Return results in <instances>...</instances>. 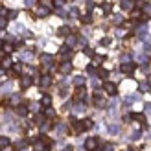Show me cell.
<instances>
[{"label": "cell", "mask_w": 151, "mask_h": 151, "mask_svg": "<svg viewBox=\"0 0 151 151\" xmlns=\"http://www.w3.org/2000/svg\"><path fill=\"white\" fill-rule=\"evenodd\" d=\"M33 15L35 17H39V19H42V17H48L50 15V7L48 6H35V9H33Z\"/></svg>", "instance_id": "6da1fadb"}, {"label": "cell", "mask_w": 151, "mask_h": 151, "mask_svg": "<svg viewBox=\"0 0 151 151\" xmlns=\"http://www.w3.org/2000/svg\"><path fill=\"white\" fill-rule=\"evenodd\" d=\"M103 90L107 94H111V96H116V92H118V88H116V85L112 81H105L103 83Z\"/></svg>", "instance_id": "7a4b0ae2"}, {"label": "cell", "mask_w": 151, "mask_h": 151, "mask_svg": "<svg viewBox=\"0 0 151 151\" xmlns=\"http://www.w3.org/2000/svg\"><path fill=\"white\" fill-rule=\"evenodd\" d=\"M72 68H74V65L70 63V61H63L61 65H59V72H61V74H70L72 72Z\"/></svg>", "instance_id": "3957f363"}, {"label": "cell", "mask_w": 151, "mask_h": 151, "mask_svg": "<svg viewBox=\"0 0 151 151\" xmlns=\"http://www.w3.org/2000/svg\"><path fill=\"white\" fill-rule=\"evenodd\" d=\"M39 59H41V65H44L46 68L54 65V57H52L50 54H41V57H39Z\"/></svg>", "instance_id": "277c9868"}, {"label": "cell", "mask_w": 151, "mask_h": 151, "mask_svg": "<svg viewBox=\"0 0 151 151\" xmlns=\"http://www.w3.org/2000/svg\"><path fill=\"white\" fill-rule=\"evenodd\" d=\"M85 94H87V88L85 87H78V88H76V94H74V100L76 101L85 100Z\"/></svg>", "instance_id": "5b68a950"}, {"label": "cell", "mask_w": 151, "mask_h": 151, "mask_svg": "<svg viewBox=\"0 0 151 151\" xmlns=\"http://www.w3.org/2000/svg\"><path fill=\"white\" fill-rule=\"evenodd\" d=\"M96 147H98V138L92 137V138H87V140H85V149H87V151H94Z\"/></svg>", "instance_id": "8992f818"}, {"label": "cell", "mask_w": 151, "mask_h": 151, "mask_svg": "<svg viewBox=\"0 0 151 151\" xmlns=\"http://www.w3.org/2000/svg\"><path fill=\"white\" fill-rule=\"evenodd\" d=\"M94 105H96L98 109H103L105 105H107V103H105V100L101 98V94H100V92H96V94H94Z\"/></svg>", "instance_id": "52a82bcc"}, {"label": "cell", "mask_w": 151, "mask_h": 151, "mask_svg": "<svg viewBox=\"0 0 151 151\" xmlns=\"http://www.w3.org/2000/svg\"><path fill=\"white\" fill-rule=\"evenodd\" d=\"M134 68H137V66H134L133 63H124L122 66H120V70H122L124 74H127V76L133 74V72H134Z\"/></svg>", "instance_id": "ba28073f"}, {"label": "cell", "mask_w": 151, "mask_h": 151, "mask_svg": "<svg viewBox=\"0 0 151 151\" xmlns=\"http://www.w3.org/2000/svg\"><path fill=\"white\" fill-rule=\"evenodd\" d=\"M39 85H41V88H48L50 85H52V76H42V78L39 79Z\"/></svg>", "instance_id": "9c48e42d"}, {"label": "cell", "mask_w": 151, "mask_h": 151, "mask_svg": "<svg viewBox=\"0 0 151 151\" xmlns=\"http://www.w3.org/2000/svg\"><path fill=\"white\" fill-rule=\"evenodd\" d=\"M32 85H33V78H32V76H24V78L20 79V87L22 88H29Z\"/></svg>", "instance_id": "30bf717a"}, {"label": "cell", "mask_w": 151, "mask_h": 151, "mask_svg": "<svg viewBox=\"0 0 151 151\" xmlns=\"http://www.w3.org/2000/svg\"><path fill=\"white\" fill-rule=\"evenodd\" d=\"M0 65H2V68H4V70H7V68H11V66H13V61H11V57L7 55V57H2Z\"/></svg>", "instance_id": "8fae6325"}, {"label": "cell", "mask_w": 151, "mask_h": 151, "mask_svg": "<svg viewBox=\"0 0 151 151\" xmlns=\"http://www.w3.org/2000/svg\"><path fill=\"white\" fill-rule=\"evenodd\" d=\"M57 35H61V37H68V35H72V29L68 28V26H61L57 29Z\"/></svg>", "instance_id": "7c38bea8"}, {"label": "cell", "mask_w": 151, "mask_h": 151, "mask_svg": "<svg viewBox=\"0 0 151 151\" xmlns=\"http://www.w3.org/2000/svg\"><path fill=\"white\" fill-rule=\"evenodd\" d=\"M41 103H42V107H44V109L52 107V96H50V94H44V96H42V100H41Z\"/></svg>", "instance_id": "4fadbf2b"}, {"label": "cell", "mask_w": 151, "mask_h": 151, "mask_svg": "<svg viewBox=\"0 0 151 151\" xmlns=\"http://www.w3.org/2000/svg\"><path fill=\"white\" fill-rule=\"evenodd\" d=\"M81 125H83V131H88V129H92L94 122L90 118H85V120H81Z\"/></svg>", "instance_id": "5bb4252c"}, {"label": "cell", "mask_w": 151, "mask_h": 151, "mask_svg": "<svg viewBox=\"0 0 151 151\" xmlns=\"http://www.w3.org/2000/svg\"><path fill=\"white\" fill-rule=\"evenodd\" d=\"M120 6H122L124 11H131V9H133V2H131V0H122V2H120Z\"/></svg>", "instance_id": "9a60e30c"}, {"label": "cell", "mask_w": 151, "mask_h": 151, "mask_svg": "<svg viewBox=\"0 0 151 151\" xmlns=\"http://www.w3.org/2000/svg\"><path fill=\"white\" fill-rule=\"evenodd\" d=\"M131 118H133V120H137V122H140V124H144V127H147L144 114H138V112H134V114H131Z\"/></svg>", "instance_id": "2e32d148"}, {"label": "cell", "mask_w": 151, "mask_h": 151, "mask_svg": "<svg viewBox=\"0 0 151 151\" xmlns=\"http://www.w3.org/2000/svg\"><path fill=\"white\" fill-rule=\"evenodd\" d=\"M101 11H103L105 15H109V13L112 11V4H111V2H103V4H101Z\"/></svg>", "instance_id": "e0dca14e"}, {"label": "cell", "mask_w": 151, "mask_h": 151, "mask_svg": "<svg viewBox=\"0 0 151 151\" xmlns=\"http://www.w3.org/2000/svg\"><path fill=\"white\" fill-rule=\"evenodd\" d=\"M17 114H20V116H26L28 114V109H26V105H17Z\"/></svg>", "instance_id": "ac0fdd59"}, {"label": "cell", "mask_w": 151, "mask_h": 151, "mask_svg": "<svg viewBox=\"0 0 151 151\" xmlns=\"http://www.w3.org/2000/svg\"><path fill=\"white\" fill-rule=\"evenodd\" d=\"M83 83H85V78H83V76H76L74 78V85L76 87H83Z\"/></svg>", "instance_id": "d6986e66"}, {"label": "cell", "mask_w": 151, "mask_h": 151, "mask_svg": "<svg viewBox=\"0 0 151 151\" xmlns=\"http://www.w3.org/2000/svg\"><path fill=\"white\" fill-rule=\"evenodd\" d=\"M44 149H46V146H44L41 140H37L35 144H33V151H44Z\"/></svg>", "instance_id": "ffe728a7"}, {"label": "cell", "mask_w": 151, "mask_h": 151, "mask_svg": "<svg viewBox=\"0 0 151 151\" xmlns=\"http://www.w3.org/2000/svg\"><path fill=\"white\" fill-rule=\"evenodd\" d=\"M11 142H9V138L7 137H0V149H4V147H7Z\"/></svg>", "instance_id": "44dd1931"}, {"label": "cell", "mask_w": 151, "mask_h": 151, "mask_svg": "<svg viewBox=\"0 0 151 151\" xmlns=\"http://www.w3.org/2000/svg\"><path fill=\"white\" fill-rule=\"evenodd\" d=\"M22 70H24V66H22L20 63H17V65H13V74L17 76V74H20Z\"/></svg>", "instance_id": "7402d4cb"}, {"label": "cell", "mask_w": 151, "mask_h": 151, "mask_svg": "<svg viewBox=\"0 0 151 151\" xmlns=\"http://www.w3.org/2000/svg\"><path fill=\"white\" fill-rule=\"evenodd\" d=\"M74 44H76V37L74 35H68V37H66V46H74Z\"/></svg>", "instance_id": "603a6c76"}, {"label": "cell", "mask_w": 151, "mask_h": 151, "mask_svg": "<svg viewBox=\"0 0 151 151\" xmlns=\"http://www.w3.org/2000/svg\"><path fill=\"white\" fill-rule=\"evenodd\" d=\"M2 50L6 52V54H9V52H13V44H11V42H4V46H2Z\"/></svg>", "instance_id": "cb8c5ba5"}, {"label": "cell", "mask_w": 151, "mask_h": 151, "mask_svg": "<svg viewBox=\"0 0 151 151\" xmlns=\"http://www.w3.org/2000/svg\"><path fill=\"white\" fill-rule=\"evenodd\" d=\"M137 35H138V37H140V39H144V37H146V35H147V29H146V28H144V26H142V28H140V29H138V32H137Z\"/></svg>", "instance_id": "d4e9b609"}, {"label": "cell", "mask_w": 151, "mask_h": 151, "mask_svg": "<svg viewBox=\"0 0 151 151\" xmlns=\"http://www.w3.org/2000/svg\"><path fill=\"white\" fill-rule=\"evenodd\" d=\"M6 28H7V19L0 17V29H6Z\"/></svg>", "instance_id": "484cf974"}, {"label": "cell", "mask_w": 151, "mask_h": 151, "mask_svg": "<svg viewBox=\"0 0 151 151\" xmlns=\"http://www.w3.org/2000/svg\"><path fill=\"white\" fill-rule=\"evenodd\" d=\"M98 76H100V78H103V79H105V78H107V76H109V72L105 70V68H100V70H98Z\"/></svg>", "instance_id": "4316f807"}, {"label": "cell", "mask_w": 151, "mask_h": 151, "mask_svg": "<svg viewBox=\"0 0 151 151\" xmlns=\"http://www.w3.org/2000/svg\"><path fill=\"white\" fill-rule=\"evenodd\" d=\"M122 15H114V17H112V22H114V24H122Z\"/></svg>", "instance_id": "83f0119b"}, {"label": "cell", "mask_w": 151, "mask_h": 151, "mask_svg": "<svg viewBox=\"0 0 151 151\" xmlns=\"http://www.w3.org/2000/svg\"><path fill=\"white\" fill-rule=\"evenodd\" d=\"M81 22H83V24H90L92 19H90V15H85V17H81Z\"/></svg>", "instance_id": "f1b7e54d"}, {"label": "cell", "mask_w": 151, "mask_h": 151, "mask_svg": "<svg viewBox=\"0 0 151 151\" xmlns=\"http://www.w3.org/2000/svg\"><path fill=\"white\" fill-rule=\"evenodd\" d=\"M100 42L103 44V46H109V44H111V37H103V39H101Z\"/></svg>", "instance_id": "f546056e"}, {"label": "cell", "mask_w": 151, "mask_h": 151, "mask_svg": "<svg viewBox=\"0 0 151 151\" xmlns=\"http://www.w3.org/2000/svg\"><path fill=\"white\" fill-rule=\"evenodd\" d=\"M131 17L133 19H138L140 17V9H131Z\"/></svg>", "instance_id": "4dcf8cb0"}, {"label": "cell", "mask_w": 151, "mask_h": 151, "mask_svg": "<svg viewBox=\"0 0 151 151\" xmlns=\"http://www.w3.org/2000/svg\"><path fill=\"white\" fill-rule=\"evenodd\" d=\"M26 6L28 7H35L37 6V0H26Z\"/></svg>", "instance_id": "1f68e13d"}, {"label": "cell", "mask_w": 151, "mask_h": 151, "mask_svg": "<svg viewBox=\"0 0 151 151\" xmlns=\"http://www.w3.org/2000/svg\"><path fill=\"white\" fill-rule=\"evenodd\" d=\"M54 4H55V7H57V9H61V6L65 4V0H54Z\"/></svg>", "instance_id": "d6a6232c"}, {"label": "cell", "mask_w": 151, "mask_h": 151, "mask_svg": "<svg viewBox=\"0 0 151 151\" xmlns=\"http://www.w3.org/2000/svg\"><path fill=\"white\" fill-rule=\"evenodd\" d=\"M9 101H11V103H19V101H20V98H19L17 94H13V96H11V100H9Z\"/></svg>", "instance_id": "836d02e7"}, {"label": "cell", "mask_w": 151, "mask_h": 151, "mask_svg": "<svg viewBox=\"0 0 151 151\" xmlns=\"http://www.w3.org/2000/svg\"><path fill=\"white\" fill-rule=\"evenodd\" d=\"M92 7H94L92 0H87V11H92Z\"/></svg>", "instance_id": "e575fe53"}, {"label": "cell", "mask_w": 151, "mask_h": 151, "mask_svg": "<svg viewBox=\"0 0 151 151\" xmlns=\"http://www.w3.org/2000/svg\"><path fill=\"white\" fill-rule=\"evenodd\" d=\"M7 17H9V19H15V17H17V11H15V9L7 11Z\"/></svg>", "instance_id": "d590c367"}, {"label": "cell", "mask_w": 151, "mask_h": 151, "mask_svg": "<svg viewBox=\"0 0 151 151\" xmlns=\"http://www.w3.org/2000/svg\"><path fill=\"white\" fill-rule=\"evenodd\" d=\"M29 57H32V52H24V54L20 55V59H29Z\"/></svg>", "instance_id": "8d00e7d4"}, {"label": "cell", "mask_w": 151, "mask_h": 151, "mask_svg": "<svg viewBox=\"0 0 151 151\" xmlns=\"http://www.w3.org/2000/svg\"><path fill=\"white\" fill-rule=\"evenodd\" d=\"M44 112H46V116H54V114H55V112H54V109H52V107H48V109L44 111Z\"/></svg>", "instance_id": "74e56055"}, {"label": "cell", "mask_w": 151, "mask_h": 151, "mask_svg": "<svg viewBox=\"0 0 151 151\" xmlns=\"http://www.w3.org/2000/svg\"><path fill=\"white\" fill-rule=\"evenodd\" d=\"M140 90H149V83H140Z\"/></svg>", "instance_id": "f35d334b"}, {"label": "cell", "mask_w": 151, "mask_h": 151, "mask_svg": "<svg viewBox=\"0 0 151 151\" xmlns=\"http://www.w3.org/2000/svg\"><path fill=\"white\" fill-rule=\"evenodd\" d=\"M103 151H114V146H112V144H105V149Z\"/></svg>", "instance_id": "ab89813d"}, {"label": "cell", "mask_w": 151, "mask_h": 151, "mask_svg": "<svg viewBox=\"0 0 151 151\" xmlns=\"http://www.w3.org/2000/svg\"><path fill=\"white\" fill-rule=\"evenodd\" d=\"M85 54H87L88 57H94V52H92V50H90V48H85Z\"/></svg>", "instance_id": "60d3db41"}, {"label": "cell", "mask_w": 151, "mask_h": 151, "mask_svg": "<svg viewBox=\"0 0 151 151\" xmlns=\"http://www.w3.org/2000/svg\"><path fill=\"white\" fill-rule=\"evenodd\" d=\"M103 61V55H94V63H101Z\"/></svg>", "instance_id": "b9f144b4"}, {"label": "cell", "mask_w": 151, "mask_h": 151, "mask_svg": "<svg viewBox=\"0 0 151 151\" xmlns=\"http://www.w3.org/2000/svg\"><path fill=\"white\" fill-rule=\"evenodd\" d=\"M87 72H88V74H94V72H96V68H94V65H90V66H87Z\"/></svg>", "instance_id": "7bdbcfd3"}, {"label": "cell", "mask_w": 151, "mask_h": 151, "mask_svg": "<svg viewBox=\"0 0 151 151\" xmlns=\"http://www.w3.org/2000/svg\"><path fill=\"white\" fill-rule=\"evenodd\" d=\"M109 131H111V133H118V127H114V125H111V127H109Z\"/></svg>", "instance_id": "ee69618b"}, {"label": "cell", "mask_w": 151, "mask_h": 151, "mask_svg": "<svg viewBox=\"0 0 151 151\" xmlns=\"http://www.w3.org/2000/svg\"><path fill=\"white\" fill-rule=\"evenodd\" d=\"M63 151H74V149H72V146H66V147H65Z\"/></svg>", "instance_id": "f6af8a7d"}, {"label": "cell", "mask_w": 151, "mask_h": 151, "mask_svg": "<svg viewBox=\"0 0 151 151\" xmlns=\"http://www.w3.org/2000/svg\"><path fill=\"white\" fill-rule=\"evenodd\" d=\"M2 46H4V41H0V50H2Z\"/></svg>", "instance_id": "bcb514c9"}, {"label": "cell", "mask_w": 151, "mask_h": 151, "mask_svg": "<svg viewBox=\"0 0 151 151\" xmlns=\"http://www.w3.org/2000/svg\"><path fill=\"white\" fill-rule=\"evenodd\" d=\"M131 2H134V0H131Z\"/></svg>", "instance_id": "7dc6e473"}]
</instances>
